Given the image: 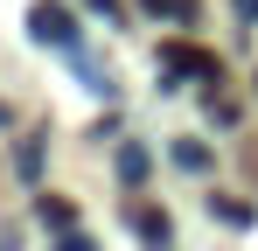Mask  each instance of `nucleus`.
<instances>
[{
	"label": "nucleus",
	"instance_id": "1",
	"mask_svg": "<svg viewBox=\"0 0 258 251\" xmlns=\"http://www.w3.org/2000/svg\"><path fill=\"white\" fill-rule=\"evenodd\" d=\"M28 28H35V42H49V49H77V14L56 7V0H35Z\"/></svg>",
	"mask_w": 258,
	"mask_h": 251
},
{
	"label": "nucleus",
	"instance_id": "2",
	"mask_svg": "<svg viewBox=\"0 0 258 251\" xmlns=\"http://www.w3.org/2000/svg\"><path fill=\"white\" fill-rule=\"evenodd\" d=\"M161 70H168V84H181V77L216 84V56L210 49H188V42H168V49H161Z\"/></svg>",
	"mask_w": 258,
	"mask_h": 251
},
{
	"label": "nucleus",
	"instance_id": "3",
	"mask_svg": "<svg viewBox=\"0 0 258 251\" xmlns=\"http://www.w3.org/2000/svg\"><path fill=\"white\" fill-rule=\"evenodd\" d=\"M210 216H216V223H230V230H251V223H258V209L237 203V196H210Z\"/></svg>",
	"mask_w": 258,
	"mask_h": 251
},
{
	"label": "nucleus",
	"instance_id": "4",
	"mask_svg": "<svg viewBox=\"0 0 258 251\" xmlns=\"http://www.w3.org/2000/svg\"><path fill=\"white\" fill-rule=\"evenodd\" d=\"M174 167L181 174H210V147L203 140H174Z\"/></svg>",
	"mask_w": 258,
	"mask_h": 251
},
{
	"label": "nucleus",
	"instance_id": "5",
	"mask_svg": "<svg viewBox=\"0 0 258 251\" xmlns=\"http://www.w3.org/2000/svg\"><path fill=\"white\" fill-rule=\"evenodd\" d=\"M35 216H42L49 230H70V223H77V203H63V196H42V203H35Z\"/></svg>",
	"mask_w": 258,
	"mask_h": 251
},
{
	"label": "nucleus",
	"instance_id": "6",
	"mask_svg": "<svg viewBox=\"0 0 258 251\" xmlns=\"http://www.w3.org/2000/svg\"><path fill=\"white\" fill-rule=\"evenodd\" d=\"M140 237L147 244H168V209H140Z\"/></svg>",
	"mask_w": 258,
	"mask_h": 251
},
{
	"label": "nucleus",
	"instance_id": "7",
	"mask_svg": "<svg viewBox=\"0 0 258 251\" xmlns=\"http://www.w3.org/2000/svg\"><path fill=\"white\" fill-rule=\"evenodd\" d=\"M147 167H154L147 147H126V154H119V174H126V181H147Z\"/></svg>",
	"mask_w": 258,
	"mask_h": 251
},
{
	"label": "nucleus",
	"instance_id": "8",
	"mask_svg": "<svg viewBox=\"0 0 258 251\" xmlns=\"http://www.w3.org/2000/svg\"><path fill=\"white\" fill-rule=\"evenodd\" d=\"M154 14H168V21H196V0H147Z\"/></svg>",
	"mask_w": 258,
	"mask_h": 251
},
{
	"label": "nucleus",
	"instance_id": "9",
	"mask_svg": "<svg viewBox=\"0 0 258 251\" xmlns=\"http://www.w3.org/2000/svg\"><path fill=\"white\" fill-rule=\"evenodd\" d=\"M21 174H28V181L42 174V140H28V147H21Z\"/></svg>",
	"mask_w": 258,
	"mask_h": 251
},
{
	"label": "nucleus",
	"instance_id": "10",
	"mask_svg": "<svg viewBox=\"0 0 258 251\" xmlns=\"http://www.w3.org/2000/svg\"><path fill=\"white\" fill-rule=\"evenodd\" d=\"M56 251H98V244H91L84 230H77V223H70V237H56Z\"/></svg>",
	"mask_w": 258,
	"mask_h": 251
},
{
	"label": "nucleus",
	"instance_id": "11",
	"mask_svg": "<svg viewBox=\"0 0 258 251\" xmlns=\"http://www.w3.org/2000/svg\"><path fill=\"white\" fill-rule=\"evenodd\" d=\"M237 7V21H258V0H230Z\"/></svg>",
	"mask_w": 258,
	"mask_h": 251
}]
</instances>
